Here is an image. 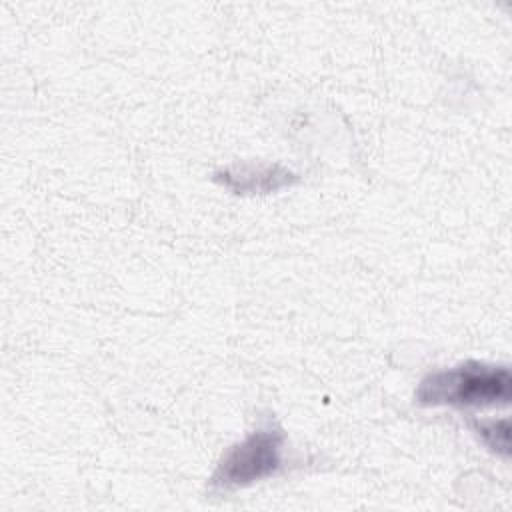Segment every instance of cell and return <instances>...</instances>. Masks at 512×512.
<instances>
[{"instance_id": "cell-1", "label": "cell", "mask_w": 512, "mask_h": 512, "mask_svg": "<svg viewBox=\"0 0 512 512\" xmlns=\"http://www.w3.org/2000/svg\"><path fill=\"white\" fill-rule=\"evenodd\" d=\"M510 388L512 378L506 366L468 360L424 376L414 398L422 406L486 408L508 404Z\"/></svg>"}, {"instance_id": "cell-2", "label": "cell", "mask_w": 512, "mask_h": 512, "mask_svg": "<svg viewBox=\"0 0 512 512\" xmlns=\"http://www.w3.org/2000/svg\"><path fill=\"white\" fill-rule=\"evenodd\" d=\"M284 442V430L274 420L264 422L222 454L210 490H236L274 476L282 468Z\"/></svg>"}, {"instance_id": "cell-3", "label": "cell", "mask_w": 512, "mask_h": 512, "mask_svg": "<svg viewBox=\"0 0 512 512\" xmlns=\"http://www.w3.org/2000/svg\"><path fill=\"white\" fill-rule=\"evenodd\" d=\"M216 180L234 190L236 194L250 192H268L282 186H290L298 178L278 164H242L216 172Z\"/></svg>"}, {"instance_id": "cell-4", "label": "cell", "mask_w": 512, "mask_h": 512, "mask_svg": "<svg viewBox=\"0 0 512 512\" xmlns=\"http://www.w3.org/2000/svg\"><path fill=\"white\" fill-rule=\"evenodd\" d=\"M472 428L492 452L504 458L510 456V420L508 418L474 420Z\"/></svg>"}]
</instances>
